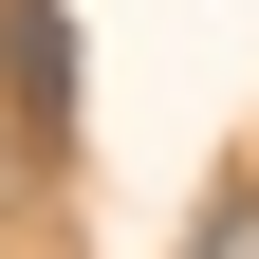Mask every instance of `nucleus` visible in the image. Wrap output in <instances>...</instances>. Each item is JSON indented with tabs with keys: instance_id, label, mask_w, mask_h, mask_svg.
I'll list each match as a JSON object with an SVG mask.
<instances>
[{
	"instance_id": "f03ea898",
	"label": "nucleus",
	"mask_w": 259,
	"mask_h": 259,
	"mask_svg": "<svg viewBox=\"0 0 259 259\" xmlns=\"http://www.w3.org/2000/svg\"><path fill=\"white\" fill-rule=\"evenodd\" d=\"M185 259H259V185H222V204L185 222Z\"/></svg>"
},
{
	"instance_id": "f257e3e1",
	"label": "nucleus",
	"mask_w": 259,
	"mask_h": 259,
	"mask_svg": "<svg viewBox=\"0 0 259 259\" xmlns=\"http://www.w3.org/2000/svg\"><path fill=\"white\" fill-rule=\"evenodd\" d=\"M0 93L37 130H74V19H56V0H0Z\"/></svg>"
},
{
	"instance_id": "7ed1b4c3",
	"label": "nucleus",
	"mask_w": 259,
	"mask_h": 259,
	"mask_svg": "<svg viewBox=\"0 0 259 259\" xmlns=\"http://www.w3.org/2000/svg\"><path fill=\"white\" fill-rule=\"evenodd\" d=\"M0 204H19V148H0Z\"/></svg>"
}]
</instances>
